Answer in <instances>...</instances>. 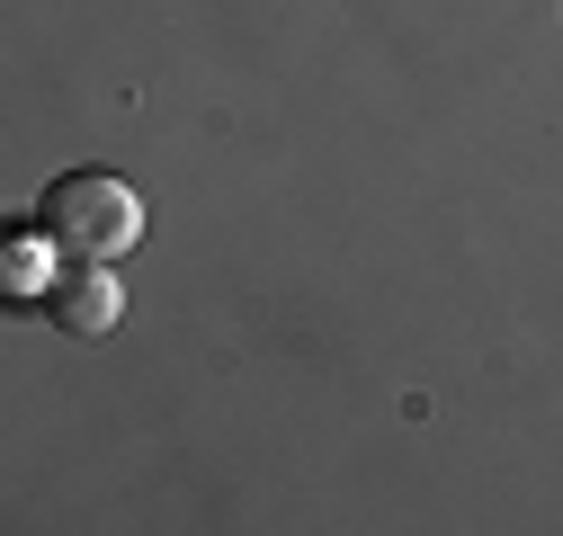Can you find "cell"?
I'll return each mask as SVG.
<instances>
[{"instance_id":"6da1fadb","label":"cell","mask_w":563,"mask_h":536,"mask_svg":"<svg viewBox=\"0 0 563 536\" xmlns=\"http://www.w3.org/2000/svg\"><path fill=\"white\" fill-rule=\"evenodd\" d=\"M36 233L54 242V259H125L144 242V197L117 170H63L36 197Z\"/></svg>"},{"instance_id":"7a4b0ae2","label":"cell","mask_w":563,"mask_h":536,"mask_svg":"<svg viewBox=\"0 0 563 536\" xmlns=\"http://www.w3.org/2000/svg\"><path fill=\"white\" fill-rule=\"evenodd\" d=\"M45 313H54V331H73V340H99V331H117L125 295H117V278H108V259H73V278L45 287Z\"/></svg>"},{"instance_id":"3957f363","label":"cell","mask_w":563,"mask_h":536,"mask_svg":"<svg viewBox=\"0 0 563 536\" xmlns=\"http://www.w3.org/2000/svg\"><path fill=\"white\" fill-rule=\"evenodd\" d=\"M45 259H54V242H45V233H27V242H10V259H0V278H10V287L27 295V287L45 278Z\"/></svg>"}]
</instances>
